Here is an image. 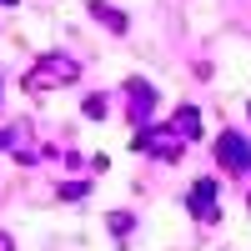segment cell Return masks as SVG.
<instances>
[{"mask_svg":"<svg viewBox=\"0 0 251 251\" xmlns=\"http://www.w3.org/2000/svg\"><path fill=\"white\" fill-rule=\"evenodd\" d=\"M86 116H91V121L106 116V96H86Z\"/></svg>","mask_w":251,"mask_h":251,"instance_id":"obj_9","label":"cell"},{"mask_svg":"<svg viewBox=\"0 0 251 251\" xmlns=\"http://www.w3.org/2000/svg\"><path fill=\"white\" fill-rule=\"evenodd\" d=\"M136 151L156 156V161H176L186 146H181V131L171 126V131H136Z\"/></svg>","mask_w":251,"mask_h":251,"instance_id":"obj_2","label":"cell"},{"mask_svg":"<svg viewBox=\"0 0 251 251\" xmlns=\"http://www.w3.org/2000/svg\"><path fill=\"white\" fill-rule=\"evenodd\" d=\"M91 15H96V20H106V30L126 35V15H121V10H111V5H100V0H91Z\"/></svg>","mask_w":251,"mask_h":251,"instance_id":"obj_6","label":"cell"},{"mask_svg":"<svg viewBox=\"0 0 251 251\" xmlns=\"http://www.w3.org/2000/svg\"><path fill=\"white\" fill-rule=\"evenodd\" d=\"M111 236H121V241L131 236V216H126V211H116V216H111Z\"/></svg>","mask_w":251,"mask_h":251,"instance_id":"obj_8","label":"cell"},{"mask_svg":"<svg viewBox=\"0 0 251 251\" xmlns=\"http://www.w3.org/2000/svg\"><path fill=\"white\" fill-rule=\"evenodd\" d=\"M216 191H221V186H216L211 176L191 186V201H186V206H191V216H196V221H211V216H216Z\"/></svg>","mask_w":251,"mask_h":251,"instance_id":"obj_4","label":"cell"},{"mask_svg":"<svg viewBox=\"0 0 251 251\" xmlns=\"http://www.w3.org/2000/svg\"><path fill=\"white\" fill-rule=\"evenodd\" d=\"M80 75V66H75V60L71 55H46V60H40V66L25 75V91H55V86H71V80Z\"/></svg>","mask_w":251,"mask_h":251,"instance_id":"obj_1","label":"cell"},{"mask_svg":"<svg viewBox=\"0 0 251 251\" xmlns=\"http://www.w3.org/2000/svg\"><path fill=\"white\" fill-rule=\"evenodd\" d=\"M176 131H181V136H196V131H201V116H196L191 106H186V111L176 116Z\"/></svg>","mask_w":251,"mask_h":251,"instance_id":"obj_7","label":"cell"},{"mask_svg":"<svg viewBox=\"0 0 251 251\" xmlns=\"http://www.w3.org/2000/svg\"><path fill=\"white\" fill-rule=\"evenodd\" d=\"M20 136H25V131H20V126H10V131H0V146H15Z\"/></svg>","mask_w":251,"mask_h":251,"instance_id":"obj_10","label":"cell"},{"mask_svg":"<svg viewBox=\"0 0 251 251\" xmlns=\"http://www.w3.org/2000/svg\"><path fill=\"white\" fill-rule=\"evenodd\" d=\"M0 251H15V241H10V236H5V231H0Z\"/></svg>","mask_w":251,"mask_h":251,"instance_id":"obj_11","label":"cell"},{"mask_svg":"<svg viewBox=\"0 0 251 251\" xmlns=\"http://www.w3.org/2000/svg\"><path fill=\"white\" fill-rule=\"evenodd\" d=\"M216 156L231 166V171H251V146H246V136H236V131H221Z\"/></svg>","mask_w":251,"mask_h":251,"instance_id":"obj_3","label":"cell"},{"mask_svg":"<svg viewBox=\"0 0 251 251\" xmlns=\"http://www.w3.org/2000/svg\"><path fill=\"white\" fill-rule=\"evenodd\" d=\"M126 91H131V100H136V126H141V121H151V106H156V91L146 86V80H131V86H126Z\"/></svg>","mask_w":251,"mask_h":251,"instance_id":"obj_5","label":"cell"}]
</instances>
